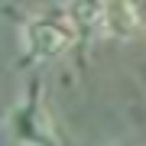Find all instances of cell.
I'll list each match as a JSON object with an SVG mask.
<instances>
[{
    "instance_id": "cell-1",
    "label": "cell",
    "mask_w": 146,
    "mask_h": 146,
    "mask_svg": "<svg viewBox=\"0 0 146 146\" xmlns=\"http://www.w3.org/2000/svg\"><path fill=\"white\" fill-rule=\"evenodd\" d=\"M72 42V29H65L62 23H52V20H36L26 26V49L33 58H55L62 55Z\"/></svg>"
},
{
    "instance_id": "cell-2",
    "label": "cell",
    "mask_w": 146,
    "mask_h": 146,
    "mask_svg": "<svg viewBox=\"0 0 146 146\" xmlns=\"http://www.w3.org/2000/svg\"><path fill=\"white\" fill-rule=\"evenodd\" d=\"M136 26H140V10H136L133 3H120V0L107 3L104 23H101V29H104L107 36L127 39V36H133V33H136Z\"/></svg>"
},
{
    "instance_id": "cell-3",
    "label": "cell",
    "mask_w": 146,
    "mask_h": 146,
    "mask_svg": "<svg viewBox=\"0 0 146 146\" xmlns=\"http://www.w3.org/2000/svg\"><path fill=\"white\" fill-rule=\"evenodd\" d=\"M68 10H72L75 20H78V26H84V29H101L107 3H68Z\"/></svg>"
}]
</instances>
